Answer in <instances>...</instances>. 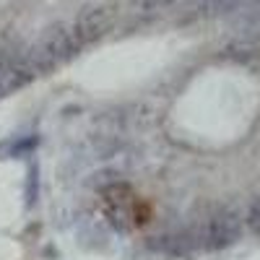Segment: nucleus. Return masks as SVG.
Instances as JSON below:
<instances>
[{
	"instance_id": "nucleus-1",
	"label": "nucleus",
	"mask_w": 260,
	"mask_h": 260,
	"mask_svg": "<svg viewBox=\"0 0 260 260\" xmlns=\"http://www.w3.org/2000/svg\"><path fill=\"white\" fill-rule=\"evenodd\" d=\"M102 211L115 229H141L151 221V206L141 201L130 185L112 182L102 190Z\"/></svg>"
},
{
	"instance_id": "nucleus-2",
	"label": "nucleus",
	"mask_w": 260,
	"mask_h": 260,
	"mask_svg": "<svg viewBox=\"0 0 260 260\" xmlns=\"http://www.w3.org/2000/svg\"><path fill=\"white\" fill-rule=\"evenodd\" d=\"M78 47L73 42L71 26L62 24V21H55V24H50L37 37V42L26 50V57H29L31 71L37 76H42V73H52L62 62H68Z\"/></svg>"
},
{
	"instance_id": "nucleus-3",
	"label": "nucleus",
	"mask_w": 260,
	"mask_h": 260,
	"mask_svg": "<svg viewBox=\"0 0 260 260\" xmlns=\"http://www.w3.org/2000/svg\"><path fill=\"white\" fill-rule=\"evenodd\" d=\"M240 234H242L240 211L234 206H219L201 221L198 232H195V240L206 250H224L240 240Z\"/></svg>"
},
{
	"instance_id": "nucleus-4",
	"label": "nucleus",
	"mask_w": 260,
	"mask_h": 260,
	"mask_svg": "<svg viewBox=\"0 0 260 260\" xmlns=\"http://www.w3.org/2000/svg\"><path fill=\"white\" fill-rule=\"evenodd\" d=\"M34 76L37 73L29 65L26 50H21V45L16 42H3L0 45V96L24 89Z\"/></svg>"
},
{
	"instance_id": "nucleus-5",
	"label": "nucleus",
	"mask_w": 260,
	"mask_h": 260,
	"mask_svg": "<svg viewBox=\"0 0 260 260\" xmlns=\"http://www.w3.org/2000/svg\"><path fill=\"white\" fill-rule=\"evenodd\" d=\"M115 24V13L110 6H89L83 8L76 21H73V42L76 47H86V45H94V42H99L102 37H107V31L112 29Z\"/></svg>"
},
{
	"instance_id": "nucleus-6",
	"label": "nucleus",
	"mask_w": 260,
	"mask_h": 260,
	"mask_svg": "<svg viewBox=\"0 0 260 260\" xmlns=\"http://www.w3.org/2000/svg\"><path fill=\"white\" fill-rule=\"evenodd\" d=\"M224 55L237 60V62H252V60L260 57V45H252V42H247V39H237L224 50Z\"/></svg>"
},
{
	"instance_id": "nucleus-7",
	"label": "nucleus",
	"mask_w": 260,
	"mask_h": 260,
	"mask_svg": "<svg viewBox=\"0 0 260 260\" xmlns=\"http://www.w3.org/2000/svg\"><path fill=\"white\" fill-rule=\"evenodd\" d=\"M172 3H175V0H133V8L141 16H154V13L169 8Z\"/></svg>"
},
{
	"instance_id": "nucleus-8",
	"label": "nucleus",
	"mask_w": 260,
	"mask_h": 260,
	"mask_svg": "<svg viewBox=\"0 0 260 260\" xmlns=\"http://www.w3.org/2000/svg\"><path fill=\"white\" fill-rule=\"evenodd\" d=\"M245 224L252 234H260V195L252 198V203L247 206V213H245Z\"/></svg>"
}]
</instances>
